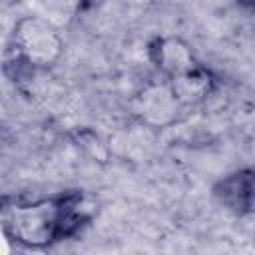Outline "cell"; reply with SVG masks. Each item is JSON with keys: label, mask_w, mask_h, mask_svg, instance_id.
<instances>
[{"label": "cell", "mask_w": 255, "mask_h": 255, "mask_svg": "<svg viewBox=\"0 0 255 255\" xmlns=\"http://www.w3.org/2000/svg\"><path fill=\"white\" fill-rule=\"evenodd\" d=\"M34 6L36 16H42L60 28L76 16L80 0H34Z\"/></svg>", "instance_id": "52a82bcc"}, {"label": "cell", "mask_w": 255, "mask_h": 255, "mask_svg": "<svg viewBox=\"0 0 255 255\" xmlns=\"http://www.w3.org/2000/svg\"><path fill=\"white\" fill-rule=\"evenodd\" d=\"M14 2H18V0H4V4L8 6V4H14Z\"/></svg>", "instance_id": "9c48e42d"}, {"label": "cell", "mask_w": 255, "mask_h": 255, "mask_svg": "<svg viewBox=\"0 0 255 255\" xmlns=\"http://www.w3.org/2000/svg\"><path fill=\"white\" fill-rule=\"evenodd\" d=\"M177 102L181 106H191V104H199L203 102L213 90H215V78L213 74L203 68L201 64H197L195 68L175 76V78H169L167 80Z\"/></svg>", "instance_id": "8992f818"}, {"label": "cell", "mask_w": 255, "mask_h": 255, "mask_svg": "<svg viewBox=\"0 0 255 255\" xmlns=\"http://www.w3.org/2000/svg\"><path fill=\"white\" fill-rule=\"evenodd\" d=\"M241 6H245V8H249V10H253L255 12V0H237Z\"/></svg>", "instance_id": "ba28073f"}, {"label": "cell", "mask_w": 255, "mask_h": 255, "mask_svg": "<svg viewBox=\"0 0 255 255\" xmlns=\"http://www.w3.org/2000/svg\"><path fill=\"white\" fill-rule=\"evenodd\" d=\"M215 197L231 213H255V169H241L225 175L215 185Z\"/></svg>", "instance_id": "3957f363"}, {"label": "cell", "mask_w": 255, "mask_h": 255, "mask_svg": "<svg viewBox=\"0 0 255 255\" xmlns=\"http://www.w3.org/2000/svg\"><path fill=\"white\" fill-rule=\"evenodd\" d=\"M181 104L177 102L169 82L167 84H151L143 88L137 96L135 112L149 126H167L175 120Z\"/></svg>", "instance_id": "5b68a950"}, {"label": "cell", "mask_w": 255, "mask_h": 255, "mask_svg": "<svg viewBox=\"0 0 255 255\" xmlns=\"http://www.w3.org/2000/svg\"><path fill=\"white\" fill-rule=\"evenodd\" d=\"M149 58L153 66L169 78H175L191 68H195L199 62L195 60L193 50L187 42L175 36H159L149 44Z\"/></svg>", "instance_id": "277c9868"}, {"label": "cell", "mask_w": 255, "mask_h": 255, "mask_svg": "<svg viewBox=\"0 0 255 255\" xmlns=\"http://www.w3.org/2000/svg\"><path fill=\"white\" fill-rule=\"evenodd\" d=\"M92 205L82 193H60L34 201H4L2 227L6 237L30 249H44L80 231Z\"/></svg>", "instance_id": "6da1fadb"}, {"label": "cell", "mask_w": 255, "mask_h": 255, "mask_svg": "<svg viewBox=\"0 0 255 255\" xmlns=\"http://www.w3.org/2000/svg\"><path fill=\"white\" fill-rule=\"evenodd\" d=\"M14 50L16 56L32 68L52 66L62 50L64 42L58 26L42 16H24L14 26Z\"/></svg>", "instance_id": "7a4b0ae2"}]
</instances>
